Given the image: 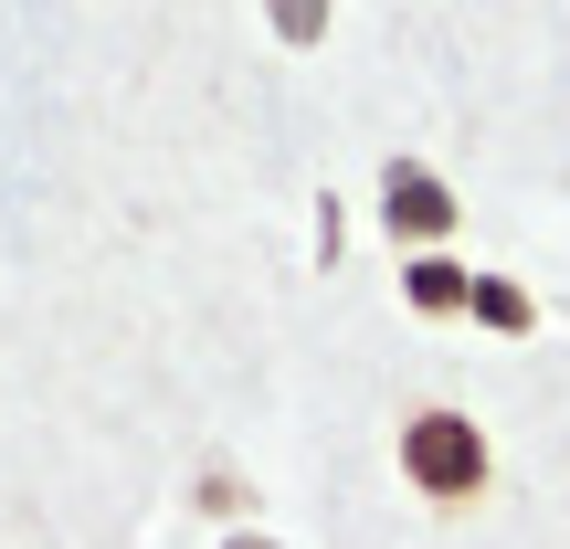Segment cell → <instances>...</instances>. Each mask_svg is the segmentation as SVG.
Returning <instances> with one entry per match:
<instances>
[{"instance_id": "1", "label": "cell", "mask_w": 570, "mask_h": 549, "mask_svg": "<svg viewBox=\"0 0 570 549\" xmlns=\"http://www.w3.org/2000/svg\"><path fill=\"white\" fill-rule=\"evenodd\" d=\"M402 476H412V497H433V508H475L487 497V433L465 423V412H412L402 423Z\"/></svg>"}, {"instance_id": "2", "label": "cell", "mask_w": 570, "mask_h": 549, "mask_svg": "<svg viewBox=\"0 0 570 549\" xmlns=\"http://www.w3.org/2000/svg\"><path fill=\"white\" fill-rule=\"evenodd\" d=\"M381 223L402 233V244H444V233H454V190L433 180L423 159H391L381 169Z\"/></svg>"}, {"instance_id": "4", "label": "cell", "mask_w": 570, "mask_h": 549, "mask_svg": "<svg viewBox=\"0 0 570 549\" xmlns=\"http://www.w3.org/2000/svg\"><path fill=\"white\" fill-rule=\"evenodd\" d=\"M465 317H487V327H529L539 306H529V285H508V275H475V306Z\"/></svg>"}, {"instance_id": "3", "label": "cell", "mask_w": 570, "mask_h": 549, "mask_svg": "<svg viewBox=\"0 0 570 549\" xmlns=\"http://www.w3.org/2000/svg\"><path fill=\"white\" fill-rule=\"evenodd\" d=\"M412 306H423V317H465V306H475V275H454L444 254H423V265H412Z\"/></svg>"}, {"instance_id": "5", "label": "cell", "mask_w": 570, "mask_h": 549, "mask_svg": "<svg viewBox=\"0 0 570 549\" xmlns=\"http://www.w3.org/2000/svg\"><path fill=\"white\" fill-rule=\"evenodd\" d=\"M233 549H275V539H233Z\"/></svg>"}]
</instances>
